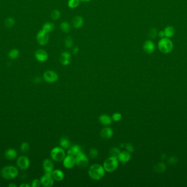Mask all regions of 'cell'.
Wrapping results in <instances>:
<instances>
[{
	"label": "cell",
	"instance_id": "14",
	"mask_svg": "<svg viewBox=\"0 0 187 187\" xmlns=\"http://www.w3.org/2000/svg\"><path fill=\"white\" fill-rule=\"evenodd\" d=\"M143 49L144 52L146 53L147 54H152L155 51L156 46L152 40H148L144 42L143 46Z\"/></svg>",
	"mask_w": 187,
	"mask_h": 187
},
{
	"label": "cell",
	"instance_id": "36",
	"mask_svg": "<svg viewBox=\"0 0 187 187\" xmlns=\"http://www.w3.org/2000/svg\"><path fill=\"white\" fill-rule=\"evenodd\" d=\"M122 114L119 113H115L113 114L112 116V120L114 121H116V122H118L119 120H121L122 119Z\"/></svg>",
	"mask_w": 187,
	"mask_h": 187
},
{
	"label": "cell",
	"instance_id": "4",
	"mask_svg": "<svg viewBox=\"0 0 187 187\" xmlns=\"http://www.w3.org/2000/svg\"><path fill=\"white\" fill-rule=\"evenodd\" d=\"M118 160L117 158L110 156L103 162V167L105 171L113 172L118 167Z\"/></svg>",
	"mask_w": 187,
	"mask_h": 187
},
{
	"label": "cell",
	"instance_id": "1",
	"mask_svg": "<svg viewBox=\"0 0 187 187\" xmlns=\"http://www.w3.org/2000/svg\"><path fill=\"white\" fill-rule=\"evenodd\" d=\"M105 174V170L102 165L95 164L91 165L89 168L88 174L93 180L99 181L103 178Z\"/></svg>",
	"mask_w": 187,
	"mask_h": 187
},
{
	"label": "cell",
	"instance_id": "29",
	"mask_svg": "<svg viewBox=\"0 0 187 187\" xmlns=\"http://www.w3.org/2000/svg\"><path fill=\"white\" fill-rule=\"evenodd\" d=\"M50 17L53 20H58L61 17V13L58 10H54L51 13Z\"/></svg>",
	"mask_w": 187,
	"mask_h": 187
},
{
	"label": "cell",
	"instance_id": "25",
	"mask_svg": "<svg viewBox=\"0 0 187 187\" xmlns=\"http://www.w3.org/2000/svg\"><path fill=\"white\" fill-rule=\"evenodd\" d=\"M60 146L63 149H68L71 146V144L67 138L63 137L60 140Z\"/></svg>",
	"mask_w": 187,
	"mask_h": 187
},
{
	"label": "cell",
	"instance_id": "2",
	"mask_svg": "<svg viewBox=\"0 0 187 187\" xmlns=\"http://www.w3.org/2000/svg\"><path fill=\"white\" fill-rule=\"evenodd\" d=\"M158 48L162 53L168 54L173 50L174 44L169 38H161L158 42Z\"/></svg>",
	"mask_w": 187,
	"mask_h": 187
},
{
	"label": "cell",
	"instance_id": "8",
	"mask_svg": "<svg viewBox=\"0 0 187 187\" xmlns=\"http://www.w3.org/2000/svg\"><path fill=\"white\" fill-rule=\"evenodd\" d=\"M59 79L58 75L52 70H47L43 74V79L48 83H54Z\"/></svg>",
	"mask_w": 187,
	"mask_h": 187
},
{
	"label": "cell",
	"instance_id": "35",
	"mask_svg": "<svg viewBox=\"0 0 187 187\" xmlns=\"http://www.w3.org/2000/svg\"><path fill=\"white\" fill-rule=\"evenodd\" d=\"M20 149L23 152H26L29 149V144L27 142H23L20 146Z\"/></svg>",
	"mask_w": 187,
	"mask_h": 187
},
{
	"label": "cell",
	"instance_id": "26",
	"mask_svg": "<svg viewBox=\"0 0 187 187\" xmlns=\"http://www.w3.org/2000/svg\"><path fill=\"white\" fill-rule=\"evenodd\" d=\"M60 29L61 30V31L65 33H69V32L71 31V26L70 25L69 23L67 22H62L61 24H60Z\"/></svg>",
	"mask_w": 187,
	"mask_h": 187
},
{
	"label": "cell",
	"instance_id": "22",
	"mask_svg": "<svg viewBox=\"0 0 187 187\" xmlns=\"http://www.w3.org/2000/svg\"><path fill=\"white\" fill-rule=\"evenodd\" d=\"M52 176L54 180L56 181H61L64 178V173L60 170H55L52 172Z\"/></svg>",
	"mask_w": 187,
	"mask_h": 187
},
{
	"label": "cell",
	"instance_id": "15",
	"mask_svg": "<svg viewBox=\"0 0 187 187\" xmlns=\"http://www.w3.org/2000/svg\"><path fill=\"white\" fill-rule=\"evenodd\" d=\"M43 167L45 173L52 174V172L54 171V163L50 159L47 158L44 160L43 162Z\"/></svg>",
	"mask_w": 187,
	"mask_h": 187
},
{
	"label": "cell",
	"instance_id": "30",
	"mask_svg": "<svg viewBox=\"0 0 187 187\" xmlns=\"http://www.w3.org/2000/svg\"><path fill=\"white\" fill-rule=\"evenodd\" d=\"M15 20L13 18L10 17L6 19L4 22V25L7 28H11L13 26H14Z\"/></svg>",
	"mask_w": 187,
	"mask_h": 187
},
{
	"label": "cell",
	"instance_id": "31",
	"mask_svg": "<svg viewBox=\"0 0 187 187\" xmlns=\"http://www.w3.org/2000/svg\"><path fill=\"white\" fill-rule=\"evenodd\" d=\"M80 0H69L67 5L70 8H75L78 6L79 5Z\"/></svg>",
	"mask_w": 187,
	"mask_h": 187
},
{
	"label": "cell",
	"instance_id": "6",
	"mask_svg": "<svg viewBox=\"0 0 187 187\" xmlns=\"http://www.w3.org/2000/svg\"><path fill=\"white\" fill-rule=\"evenodd\" d=\"M75 161L76 165L81 168L87 167L89 164V160L86 155L82 152H79L77 155L75 156Z\"/></svg>",
	"mask_w": 187,
	"mask_h": 187
},
{
	"label": "cell",
	"instance_id": "18",
	"mask_svg": "<svg viewBox=\"0 0 187 187\" xmlns=\"http://www.w3.org/2000/svg\"><path fill=\"white\" fill-rule=\"evenodd\" d=\"M131 155L130 153L127 151H124L119 154L118 160L122 163H126L131 160Z\"/></svg>",
	"mask_w": 187,
	"mask_h": 187
},
{
	"label": "cell",
	"instance_id": "24",
	"mask_svg": "<svg viewBox=\"0 0 187 187\" xmlns=\"http://www.w3.org/2000/svg\"><path fill=\"white\" fill-rule=\"evenodd\" d=\"M55 29V25L50 22H47L44 24L42 30H43L44 32H46L47 33H49L53 32Z\"/></svg>",
	"mask_w": 187,
	"mask_h": 187
},
{
	"label": "cell",
	"instance_id": "23",
	"mask_svg": "<svg viewBox=\"0 0 187 187\" xmlns=\"http://www.w3.org/2000/svg\"><path fill=\"white\" fill-rule=\"evenodd\" d=\"M164 32L165 33V36L167 38H171L172 37H173L175 32V29L172 26H166L164 29Z\"/></svg>",
	"mask_w": 187,
	"mask_h": 187
},
{
	"label": "cell",
	"instance_id": "17",
	"mask_svg": "<svg viewBox=\"0 0 187 187\" xmlns=\"http://www.w3.org/2000/svg\"><path fill=\"white\" fill-rule=\"evenodd\" d=\"M101 137L104 140H109L113 135V131L111 128L105 127L100 132Z\"/></svg>",
	"mask_w": 187,
	"mask_h": 187
},
{
	"label": "cell",
	"instance_id": "38",
	"mask_svg": "<svg viewBox=\"0 0 187 187\" xmlns=\"http://www.w3.org/2000/svg\"><path fill=\"white\" fill-rule=\"evenodd\" d=\"M125 148L126 149L127 152H134V146H132V145L130 144V143H128L125 145Z\"/></svg>",
	"mask_w": 187,
	"mask_h": 187
},
{
	"label": "cell",
	"instance_id": "5",
	"mask_svg": "<svg viewBox=\"0 0 187 187\" xmlns=\"http://www.w3.org/2000/svg\"><path fill=\"white\" fill-rule=\"evenodd\" d=\"M50 156L54 161L61 162L66 156L64 149L61 147H55L51 150Z\"/></svg>",
	"mask_w": 187,
	"mask_h": 187
},
{
	"label": "cell",
	"instance_id": "9",
	"mask_svg": "<svg viewBox=\"0 0 187 187\" xmlns=\"http://www.w3.org/2000/svg\"><path fill=\"white\" fill-rule=\"evenodd\" d=\"M54 180L52 174L45 173L40 179L41 184L45 187H52L54 184Z\"/></svg>",
	"mask_w": 187,
	"mask_h": 187
},
{
	"label": "cell",
	"instance_id": "21",
	"mask_svg": "<svg viewBox=\"0 0 187 187\" xmlns=\"http://www.w3.org/2000/svg\"><path fill=\"white\" fill-rule=\"evenodd\" d=\"M81 152H82L81 146L78 145H75L69 148L67 151V154L75 156Z\"/></svg>",
	"mask_w": 187,
	"mask_h": 187
},
{
	"label": "cell",
	"instance_id": "39",
	"mask_svg": "<svg viewBox=\"0 0 187 187\" xmlns=\"http://www.w3.org/2000/svg\"><path fill=\"white\" fill-rule=\"evenodd\" d=\"M79 51V48L78 47H75L73 48L72 50V52L73 54H77L78 52Z\"/></svg>",
	"mask_w": 187,
	"mask_h": 187
},
{
	"label": "cell",
	"instance_id": "12",
	"mask_svg": "<svg viewBox=\"0 0 187 187\" xmlns=\"http://www.w3.org/2000/svg\"><path fill=\"white\" fill-rule=\"evenodd\" d=\"M76 165L75 156L68 155L66 156L65 158L63 160V165L66 168L70 169L75 166Z\"/></svg>",
	"mask_w": 187,
	"mask_h": 187
},
{
	"label": "cell",
	"instance_id": "43",
	"mask_svg": "<svg viewBox=\"0 0 187 187\" xmlns=\"http://www.w3.org/2000/svg\"><path fill=\"white\" fill-rule=\"evenodd\" d=\"M8 187H16V184H14V183H10V184L8 185Z\"/></svg>",
	"mask_w": 187,
	"mask_h": 187
},
{
	"label": "cell",
	"instance_id": "3",
	"mask_svg": "<svg viewBox=\"0 0 187 187\" xmlns=\"http://www.w3.org/2000/svg\"><path fill=\"white\" fill-rule=\"evenodd\" d=\"M18 173V170L13 166H6L1 170V175L2 177L7 180L15 178Z\"/></svg>",
	"mask_w": 187,
	"mask_h": 187
},
{
	"label": "cell",
	"instance_id": "11",
	"mask_svg": "<svg viewBox=\"0 0 187 187\" xmlns=\"http://www.w3.org/2000/svg\"><path fill=\"white\" fill-rule=\"evenodd\" d=\"M59 60L62 65H69L71 61V54L67 51L63 52L60 55Z\"/></svg>",
	"mask_w": 187,
	"mask_h": 187
},
{
	"label": "cell",
	"instance_id": "7",
	"mask_svg": "<svg viewBox=\"0 0 187 187\" xmlns=\"http://www.w3.org/2000/svg\"><path fill=\"white\" fill-rule=\"evenodd\" d=\"M36 39L39 44L41 46H45L49 42V33H47L42 29L38 32L36 35Z\"/></svg>",
	"mask_w": 187,
	"mask_h": 187
},
{
	"label": "cell",
	"instance_id": "16",
	"mask_svg": "<svg viewBox=\"0 0 187 187\" xmlns=\"http://www.w3.org/2000/svg\"><path fill=\"white\" fill-rule=\"evenodd\" d=\"M71 24L75 29H79L84 24V19L81 16H76L72 19Z\"/></svg>",
	"mask_w": 187,
	"mask_h": 187
},
{
	"label": "cell",
	"instance_id": "42",
	"mask_svg": "<svg viewBox=\"0 0 187 187\" xmlns=\"http://www.w3.org/2000/svg\"><path fill=\"white\" fill-rule=\"evenodd\" d=\"M20 187H30V185L27 183H22L19 185Z\"/></svg>",
	"mask_w": 187,
	"mask_h": 187
},
{
	"label": "cell",
	"instance_id": "44",
	"mask_svg": "<svg viewBox=\"0 0 187 187\" xmlns=\"http://www.w3.org/2000/svg\"><path fill=\"white\" fill-rule=\"evenodd\" d=\"M80 1H81L82 2H89V1H91V0H80Z\"/></svg>",
	"mask_w": 187,
	"mask_h": 187
},
{
	"label": "cell",
	"instance_id": "40",
	"mask_svg": "<svg viewBox=\"0 0 187 187\" xmlns=\"http://www.w3.org/2000/svg\"><path fill=\"white\" fill-rule=\"evenodd\" d=\"M158 35H159V38H164L165 37L164 31H160L158 33Z\"/></svg>",
	"mask_w": 187,
	"mask_h": 187
},
{
	"label": "cell",
	"instance_id": "27",
	"mask_svg": "<svg viewBox=\"0 0 187 187\" xmlns=\"http://www.w3.org/2000/svg\"><path fill=\"white\" fill-rule=\"evenodd\" d=\"M74 44L73 41V39L72 37L71 36H67L65 39V41H64V44L66 48H71L73 46Z\"/></svg>",
	"mask_w": 187,
	"mask_h": 187
},
{
	"label": "cell",
	"instance_id": "32",
	"mask_svg": "<svg viewBox=\"0 0 187 187\" xmlns=\"http://www.w3.org/2000/svg\"><path fill=\"white\" fill-rule=\"evenodd\" d=\"M120 153V150L118 148H116V147L113 148L110 150V155L111 156L117 158H118V157Z\"/></svg>",
	"mask_w": 187,
	"mask_h": 187
},
{
	"label": "cell",
	"instance_id": "20",
	"mask_svg": "<svg viewBox=\"0 0 187 187\" xmlns=\"http://www.w3.org/2000/svg\"><path fill=\"white\" fill-rule=\"evenodd\" d=\"M99 121L101 125L107 126L112 124V119L108 115H102L99 117Z\"/></svg>",
	"mask_w": 187,
	"mask_h": 187
},
{
	"label": "cell",
	"instance_id": "41",
	"mask_svg": "<svg viewBox=\"0 0 187 187\" xmlns=\"http://www.w3.org/2000/svg\"><path fill=\"white\" fill-rule=\"evenodd\" d=\"M34 83H40L41 81V78L40 77H37L34 79Z\"/></svg>",
	"mask_w": 187,
	"mask_h": 187
},
{
	"label": "cell",
	"instance_id": "13",
	"mask_svg": "<svg viewBox=\"0 0 187 187\" xmlns=\"http://www.w3.org/2000/svg\"><path fill=\"white\" fill-rule=\"evenodd\" d=\"M34 57L36 58V60L38 62H44L48 59V54L45 50L42 49H39L36 51L34 53Z\"/></svg>",
	"mask_w": 187,
	"mask_h": 187
},
{
	"label": "cell",
	"instance_id": "34",
	"mask_svg": "<svg viewBox=\"0 0 187 187\" xmlns=\"http://www.w3.org/2000/svg\"><path fill=\"white\" fill-rule=\"evenodd\" d=\"M99 155V152L97 151V150L95 148H93L91 149L89 152V155L91 158H96L97 156Z\"/></svg>",
	"mask_w": 187,
	"mask_h": 187
},
{
	"label": "cell",
	"instance_id": "37",
	"mask_svg": "<svg viewBox=\"0 0 187 187\" xmlns=\"http://www.w3.org/2000/svg\"><path fill=\"white\" fill-rule=\"evenodd\" d=\"M41 181L38 179H35L32 182L31 187H40L41 186Z\"/></svg>",
	"mask_w": 187,
	"mask_h": 187
},
{
	"label": "cell",
	"instance_id": "10",
	"mask_svg": "<svg viewBox=\"0 0 187 187\" xmlns=\"http://www.w3.org/2000/svg\"><path fill=\"white\" fill-rule=\"evenodd\" d=\"M16 164L18 166L21 170H25L29 167L30 162V160L28 159V158H27L25 156H22L19 157L18 158Z\"/></svg>",
	"mask_w": 187,
	"mask_h": 187
},
{
	"label": "cell",
	"instance_id": "19",
	"mask_svg": "<svg viewBox=\"0 0 187 187\" xmlns=\"http://www.w3.org/2000/svg\"><path fill=\"white\" fill-rule=\"evenodd\" d=\"M17 155H18L17 152L15 149H12V148L7 149L4 152L5 158L9 160H14L16 158Z\"/></svg>",
	"mask_w": 187,
	"mask_h": 187
},
{
	"label": "cell",
	"instance_id": "28",
	"mask_svg": "<svg viewBox=\"0 0 187 187\" xmlns=\"http://www.w3.org/2000/svg\"><path fill=\"white\" fill-rule=\"evenodd\" d=\"M19 52L17 49H12L8 53V57L12 59H15L19 57Z\"/></svg>",
	"mask_w": 187,
	"mask_h": 187
},
{
	"label": "cell",
	"instance_id": "33",
	"mask_svg": "<svg viewBox=\"0 0 187 187\" xmlns=\"http://www.w3.org/2000/svg\"><path fill=\"white\" fill-rule=\"evenodd\" d=\"M157 35H158V32H157V30L156 28H151L150 29L149 32H148V36H149L150 38L151 39H154L157 36Z\"/></svg>",
	"mask_w": 187,
	"mask_h": 187
}]
</instances>
